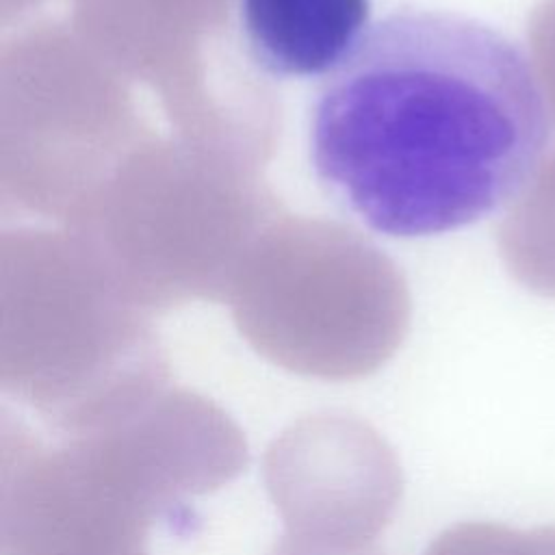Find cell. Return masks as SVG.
I'll use <instances>...</instances> for the list:
<instances>
[{
  "label": "cell",
  "mask_w": 555,
  "mask_h": 555,
  "mask_svg": "<svg viewBox=\"0 0 555 555\" xmlns=\"http://www.w3.org/2000/svg\"><path fill=\"white\" fill-rule=\"evenodd\" d=\"M548 141L520 48L475 17L401 9L323 78L308 128L325 193L375 234L429 236L516 197Z\"/></svg>",
  "instance_id": "obj_1"
},
{
  "label": "cell",
  "mask_w": 555,
  "mask_h": 555,
  "mask_svg": "<svg viewBox=\"0 0 555 555\" xmlns=\"http://www.w3.org/2000/svg\"><path fill=\"white\" fill-rule=\"evenodd\" d=\"M262 473L286 535L332 546H373L403 490L390 444L345 412L293 423L269 444Z\"/></svg>",
  "instance_id": "obj_2"
},
{
  "label": "cell",
  "mask_w": 555,
  "mask_h": 555,
  "mask_svg": "<svg viewBox=\"0 0 555 555\" xmlns=\"http://www.w3.org/2000/svg\"><path fill=\"white\" fill-rule=\"evenodd\" d=\"M152 525L52 447L0 462V555H150Z\"/></svg>",
  "instance_id": "obj_3"
},
{
  "label": "cell",
  "mask_w": 555,
  "mask_h": 555,
  "mask_svg": "<svg viewBox=\"0 0 555 555\" xmlns=\"http://www.w3.org/2000/svg\"><path fill=\"white\" fill-rule=\"evenodd\" d=\"M371 0H238L254 63L275 78L330 74L362 39Z\"/></svg>",
  "instance_id": "obj_4"
},
{
  "label": "cell",
  "mask_w": 555,
  "mask_h": 555,
  "mask_svg": "<svg viewBox=\"0 0 555 555\" xmlns=\"http://www.w3.org/2000/svg\"><path fill=\"white\" fill-rule=\"evenodd\" d=\"M512 273L531 291L555 297V152L531 176L501 232Z\"/></svg>",
  "instance_id": "obj_5"
},
{
  "label": "cell",
  "mask_w": 555,
  "mask_h": 555,
  "mask_svg": "<svg viewBox=\"0 0 555 555\" xmlns=\"http://www.w3.org/2000/svg\"><path fill=\"white\" fill-rule=\"evenodd\" d=\"M425 555H555V525L514 529L501 522H457Z\"/></svg>",
  "instance_id": "obj_6"
},
{
  "label": "cell",
  "mask_w": 555,
  "mask_h": 555,
  "mask_svg": "<svg viewBox=\"0 0 555 555\" xmlns=\"http://www.w3.org/2000/svg\"><path fill=\"white\" fill-rule=\"evenodd\" d=\"M533 72L542 85L548 113L555 119V0H542L529 22Z\"/></svg>",
  "instance_id": "obj_7"
},
{
  "label": "cell",
  "mask_w": 555,
  "mask_h": 555,
  "mask_svg": "<svg viewBox=\"0 0 555 555\" xmlns=\"http://www.w3.org/2000/svg\"><path fill=\"white\" fill-rule=\"evenodd\" d=\"M269 555H384L375 546H332L293 535H282Z\"/></svg>",
  "instance_id": "obj_8"
}]
</instances>
